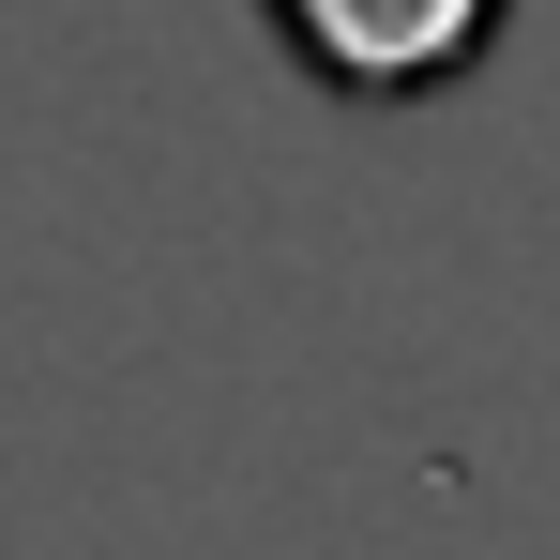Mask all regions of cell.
Instances as JSON below:
<instances>
[{"label": "cell", "instance_id": "6da1fadb", "mask_svg": "<svg viewBox=\"0 0 560 560\" xmlns=\"http://www.w3.org/2000/svg\"><path fill=\"white\" fill-rule=\"evenodd\" d=\"M288 31V61L349 106H409V92H455L469 61L500 46L515 0H258Z\"/></svg>", "mask_w": 560, "mask_h": 560}]
</instances>
